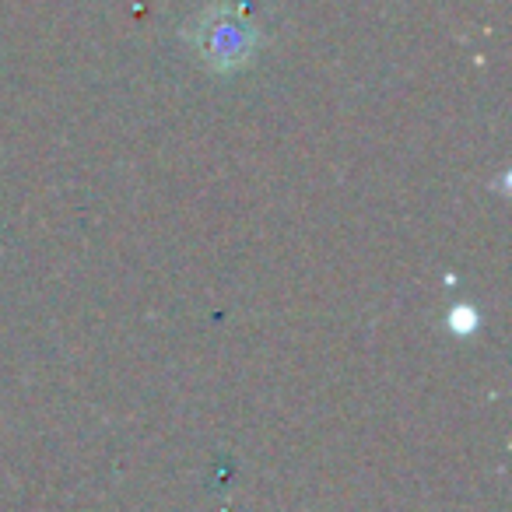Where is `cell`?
Masks as SVG:
<instances>
[{
    "instance_id": "1",
    "label": "cell",
    "mask_w": 512,
    "mask_h": 512,
    "mask_svg": "<svg viewBox=\"0 0 512 512\" xmlns=\"http://www.w3.org/2000/svg\"><path fill=\"white\" fill-rule=\"evenodd\" d=\"M193 46L204 57V64L218 71L242 67L256 50V29L242 15H232L228 4L204 11V22L193 29Z\"/></svg>"
}]
</instances>
